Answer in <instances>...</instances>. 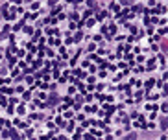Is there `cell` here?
<instances>
[{"label": "cell", "mask_w": 168, "mask_h": 140, "mask_svg": "<svg viewBox=\"0 0 168 140\" xmlns=\"http://www.w3.org/2000/svg\"><path fill=\"white\" fill-rule=\"evenodd\" d=\"M11 137H13V140H19V135L15 133V131H13V133H11Z\"/></svg>", "instance_id": "cell-1"}, {"label": "cell", "mask_w": 168, "mask_h": 140, "mask_svg": "<svg viewBox=\"0 0 168 140\" xmlns=\"http://www.w3.org/2000/svg\"><path fill=\"white\" fill-rule=\"evenodd\" d=\"M126 140H135V135H129V137H127Z\"/></svg>", "instance_id": "cell-2"}]
</instances>
